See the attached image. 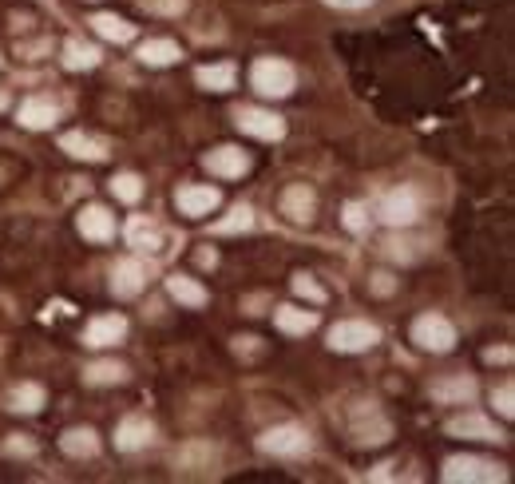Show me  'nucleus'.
<instances>
[{
	"label": "nucleus",
	"mask_w": 515,
	"mask_h": 484,
	"mask_svg": "<svg viewBox=\"0 0 515 484\" xmlns=\"http://www.w3.org/2000/svg\"><path fill=\"white\" fill-rule=\"evenodd\" d=\"M195 80H199V88H206V92H230L234 80H238V68L234 64H206V68L195 72Z\"/></svg>",
	"instance_id": "nucleus-22"
},
{
	"label": "nucleus",
	"mask_w": 515,
	"mask_h": 484,
	"mask_svg": "<svg viewBox=\"0 0 515 484\" xmlns=\"http://www.w3.org/2000/svg\"><path fill=\"white\" fill-rule=\"evenodd\" d=\"M492 405L500 409V417H515V389L512 385H500V389L492 393Z\"/></svg>",
	"instance_id": "nucleus-32"
},
{
	"label": "nucleus",
	"mask_w": 515,
	"mask_h": 484,
	"mask_svg": "<svg viewBox=\"0 0 515 484\" xmlns=\"http://www.w3.org/2000/svg\"><path fill=\"white\" fill-rule=\"evenodd\" d=\"M151 441H155V425L147 417H123L115 429V449H123V453H139Z\"/></svg>",
	"instance_id": "nucleus-11"
},
{
	"label": "nucleus",
	"mask_w": 515,
	"mask_h": 484,
	"mask_svg": "<svg viewBox=\"0 0 515 484\" xmlns=\"http://www.w3.org/2000/svg\"><path fill=\"white\" fill-rule=\"evenodd\" d=\"M234 123H238L246 135H254V139H282V135H286V123L278 120L274 112H262V108H238V112H234Z\"/></svg>",
	"instance_id": "nucleus-8"
},
{
	"label": "nucleus",
	"mask_w": 515,
	"mask_h": 484,
	"mask_svg": "<svg viewBox=\"0 0 515 484\" xmlns=\"http://www.w3.org/2000/svg\"><path fill=\"white\" fill-rule=\"evenodd\" d=\"M80 235L84 239H92V242H107L111 235H115V223H111V215L103 211V207H84L80 211Z\"/></svg>",
	"instance_id": "nucleus-21"
},
{
	"label": "nucleus",
	"mask_w": 515,
	"mask_h": 484,
	"mask_svg": "<svg viewBox=\"0 0 515 484\" xmlns=\"http://www.w3.org/2000/svg\"><path fill=\"white\" fill-rule=\"evenodd\" d=\"M377 342H381V330L365 318H349V322H337L329 330V350H337V354H365Z\"/></svg>",
	"instance_id": "nucleus-2"
},
{
	"label": "nucleus",
	"mask_w": 515,
	"mask_h": 484,
	"mask_svg": "<svg viewBox=\"0 0 515 484\" xmlns=\"http://www.w3.org/2000/svg\"><path fill=\"white\" fill-rule=\"evenodd\" d=\"M282 215L290 223H309L313 219V191L306 183H294L286 195H282Z\"/></svg>",
	"instance_id": "nucleus-19"
},
{
	"label": "nucleus",
	"mask_w": 515,
	"mask_h": 484,
	"mask_svg": "<svg viewBox=\"0 0 515 484\" xmlns=\"http://www.w3.org/2000/svg\"><path fill=\"white\" fill-rule=\"evenodd\" d=\"M84 381H88V385H119V381H127V365L92 362L88 369H84Z\"/></svg>",
	"instance_id": "nucleus-28"
},
{
	"label": "nucleus",
	"mask_w": 515,
	"mask_h": 484,
	"mask_svg": "<svg viewBox=\"0 0 515 484\" xmlns=\"http://www.w3.org/2000/svg\"><path fill=\"white\" fill-rule=\"evenodd\" d=\"M92 28L100 32L103 40H115V44H127L131 36H135V24H127L123 16H115V12H100V16H92Z\"/></svg>",
	"instance_id": "nucleus-25"
},
{
	"label": "nucleus",
	"mask_w": 515,
	"mask_h": 484,
	"mask_svg": "<svg viewBox=\"0 0 515 484\" xmlns=\"http://www.w3.org/2000/svg\"><path fill=\"white\" fill-rule=\"evenodd\" d=\"M329 8H369L373 0H325Z\"/></svg>",
	"instance_id": "nucleus-39"
},
{
	"label": "nucleus",
	"mask_w": 515,
	"mask_h": 484,
	"mask_svg": "<svg viewBox=\"0 0 515 484\" xmlns=\"http://www.w3.org/2000/svg\"><path fill=\"white\" fill-rule=\"evenodd\" d=\"M258 449L270 457H302V453H309V433L298 425H278V429H266L258 437Z\"/></svg>",
	"instance_id": "nucleus-5"
},
{
	"label": "nucleus",
	"mask_w": 515,
	"mask_h": 484,
	"mask_svg": "<svg viewBox=\"0 0 515 484\" xmlns=\"http://www.w3.org/2000/svg\"><path fill=\"white\" fill-rule=\"evenodd\" d=\"M432 397H436L440 405H464V401H472V397H476V381H472L468 373L440 377V381H432Z\"/></svg>",
	"instance_id": "nucleus-15"
},
{
	"label": "nucleus",
	"mask_w": 515,
	"mask_h": 484,
	"mask_svg": "<svg viewBox=\"0 0 515 484\" xmlns=\"http://www.w3.org/2000/svg\"><path fill=\"white\" fill-rule=\"evenodd\" d=\"M484 358H488V362H492V365H496V362H500V365H508V362H512V350H508V346H500V350H488Z\"/></svg>",
	"instance_id": "nucleus-38"
},
{
	"label": "nucleus",
	"mask_w": 515,
	"mask_h": 484,
	"mask_svg": "<svg viewBox=\"0 0 515 484\" xmlns=\"http://www.w3.org/2000/svg\"><path fill=\"white\" fill-rule=\"evenodd\" d=\"M127 338V318L123 314H103V318H92L88 330H84V346L92 350H107V346H119Z\"/></svg>",
	"instance_id": "nucleus-7"
},
{
	"label": "nucleus",
	"mask_w": 515,
	"mask_h": 484,
	"mask_svg": "<svg viewBox=\"0 0 515 484\" xmlns=\"http://www.w3.org/2000/svg\"><path fill=\"white\" fill-rule=\"evenodd\" d=\"M40 405H44V385H36V381L16 385L12 397H8V409L12 413H40Z\"/></svg>",
	"instance_id": "nucleus-26"
},
{
	"label": "nucleus",
	"mask_w": 515,
	"mask_h": 484,
	"mask_svg": "<svg viewBox=\"0 0 515 484\" xmlns=\"http://www.w3.org/2000/svg\"><path fill=\"white\" fill-rule=\"evenodd\" d=\"M206 171L210 175H222V179H242L250 171V159L238 147H218V151L206 155Z\"/></svg>",
	"instance_id": "nucleus-14"
},
{
	"label": "nucleus",
	"mask_w": 515,
	"mask_h": 484,
	"mask_svg": "<svg viewBox=\"0 0 515 484\" xmlns=\"http://www.w3.org/2000/svg\"><path fill=\"white\" fill-rule=\"evenodd\" d=\"M393 286H397V282H393V274H373V294H381V298H385V294H393Z\"/></svg>",
	"instance_id": "nucleus-36"
},
{
	"label": "nucleus",
	"mask_w": 515,
	"mask_h": 484,
	"mask_svg": "<svg viewBox=\"0 0 515 484\" xmlns=\"http://www.w3.org/2000/svg\"><path fill=\"white\" fill-rule=\"evenodd\" d=\"M16 120H20V127H28V131H44V127H52V123L60 120V108L48 96H32V100L20 104Z\"/></svg>",
	"instance_id": "nucleus-13"
},
{
	"label": "nucleus",
	"mask_w": 515,
	"mask_h": 484,
	"mask_svg": "<svg viewBox=\"0 0 515 484\" xmlns=\"http://www.w3.org/2000/svg\"><path fill=\"white\" fill-rule=\"evenodd\" d=\"M250 227H254V211H250V207H234L226 219L214 223L218 235H238V231H250Z\"/></svg>",
	"instance_id": "nucleus-29"
},
{
	"label": "nucleus",
	"mask_w": 515,
	"mask_h": 484,
	"mask_svg": "<svg viewBox=\"0 0 515 484\" xmlns=\"http://www.w3.org/2000/svg\"><path fill=\"white\" fill-rule=\"evenodd\" d=\"M440 477H444L448 484H456V481H508V473H504L496 461H484V457H448Z\"/></svg>",
	"instance_id": "nucleus-4"
},
{
	"label": "nucleus",
	"mask_w": 515,
	"mask_h": 484,
	"mask_svg": "<svg viewBox=\"0 0 515 484\" xmlns=\"http://www.w3.org/2000/svg\"><path fill=\"white\" fill-rule=\"evenodd\" d=\"M8 453H20V457H32V453H36V445H32L28 437H12V441H8Z\"/></svg>",
	"instance_id": "nucleus-37"
},
{
	"label": "nucleus",
	"mask_w": 515,
	"mask_h": 484,
	"mask_svg": "<svg viewBox=\"0 0 515 484\" xmlns=\"http://www.w3.org/2000/svg\"><path fill=\"white\" fill-rule=\"evenodd\" d=\"M448 437H464V441H504V433L496 429V421H488L484 413H464L448 421Z\"/></svg>",
	"instance_id": "nucleus-9"
},
{
	"label": "nucleus",
	"mask_w": 515,
	"mask_h": 484,
	"mask_svg": "<svg viewBox=\"0 0 515 484\" xmlns=\"http://www.w3.org/2000/svg\"><path fill=\"white\" fill-rule=\"evenodd\" d=\"M111 195H115V199H123V203H135V199L143 195V183H139V175H131V171L115 175V179H111Z\"/></svg>",
	"instance_id": "nucleus-30"
},
{
	"label": "nucleus",
	"mask_w": 515,
	"mask_h": 484,
	"mask_svg": "<svg viewBox=\"0 0 515 484\" xmlns=\"http://www.w3.org/2000/svg\"><path fill=\"white\" fill-rule=\"evenodd\" d=\"M274 322H278L282 334H309L317 326V314L313 310H298V306H278Z\"/></svg>",
	"instance_id": "nucleus-24"
},
{
	"label": "nucleus",
	"mask_w": 515,
	"mask_h": 484,
	"mask_svg": "<svg viewBox=\"0 0 515 484\" xmlns=\"http://www.w3.org/2000/svg\"><path fill=\"white\" fill-rule=\"evenodd\" d=\"M183 56V48L175 44V40H147L143 48H139V60L147 64V68H167V64H175Z\"/></svg>",
	"instance_id": "nucleus-23"
},
{
	"label": "nucleus",
	"mask_w": 515,
	"mask_h": 484,
	"mask_svg": "<svg viewBox=\"0 0 515 484\" xmlns=\"http://www.w3.org/2000/svg\"><path fill=\"white\" fill-rule=\"evenodd\" d=\"M4 108H8V96H4V92H0V112H4Z\"/></svg>",
	"instance_id": "nucleus-40"
},
{
	"label": "nucleus",
	"mask_w": 515,
	"mask_h": 484,
	"mask_svg": "<svg viewBox=\"0 0 515 484\" xmlns=\"http://www.w3.org/2000/svg\"><path fill=\"white\" fill-rule=\"evenodd\" d=\"M389 433H393V425L377 409H369V421H365V413H357V421H353V437L361 445H381V441H389Z\"/></svg>",
	"instance_id": "nucleus-20"
},
{
	"label": "nucleus",
	"mask_w": 515,
	"mask_h": 484,
	"mask_svg": "<svg viewBox=\"0 0 515 484\" xmlns=\"http://www.w3.org/2000/svg\"><path fill=\"white\" fill-rule=\"evenodd\" d=\"M131 239L139 242V246H155V242H159V235H155V227H151V223L135 219V223H131Z\"/></svg>",
	"instance_id": "nucleus-33"
},
{
	"label": "nucleus",
	"mask_w": 515,
	"mask_h": 484,
	"mask_svg": "<svg viewBox=\"0 0 515 484\" xmlns=\"http://www.w3.org/2000/svg\"><path fill=\"white\" fill-rule=\"evenodd\" d=\"M60 449H64L68 457L84 461V457H96V453H100V437H96V429L80 425V429H68V433L60 437Z\"/></svg>",
	"instance_id": "nucleus-18"
},
{
	"label": "nucleus",
	"mask_w": 515,
	"mask_h": 484,
	"mask_svg": "<svg viewBox=\"0 0 515 484\" xmlns=\"http://www.w3.org/2000/svg\"><path fill=\"white\" fill-rule=\"evenodd\" d=\"M143 286H147V266H143L139 258L115 262V270H111V290H115V298H135Z\"/></svg>",
	"instance_id": "nucleus-10"
},
{
	"label": "nucleus",
	"mask_w": 515,
	"mask_h": 484,
	"mask_svg": "<svg viewBox=\"0 0 515 484\" xmlns=\"http://www.w3.org/2000/svg\"><path fill=\"white\" fill-rule=\"evenodd\" d=\"M167 294H171L179 306H191V310H203L206 302H210L203 282H195V278H187V274H171V278H167Z\"/></svg>",
	"instance_id": "nucleus-16"
},
{
	"label": "nucleus",
	"mask_w": 515,
	"mask_h": 484,
	"mask_svg": "<svg viewBox=\"0 0 515 484\" xmlns=\"http://www.w3.org/2000/svg\"><path fill=\"white\" fill-rule=\"evenodd\" d=\"M412 342L424 350V354H448L456 346V326L440 314H424L412 322Z\"/></svg>",
	"instance_id": "nucleus-3"
},
{
	"label": "nucleus",
	"mask_w": 515,
	"mask_h": 484,
	"mask_svg": "<svg viewBox=\"0 0 515 484\" xmlns=\"http://www.w3.org/2000/svg\"><path fill=\"white\" fill-rule=\"evenodd\" d=\"M294 290H298L302 298H309V302H325V290H321L309 274H294Z\"/></svg>",
	"instance_id": "nucleus-31"
},
{
	"label": "nucleus",
	"mask_w": 515,
	"mask_h": 484,
	"mask_svg": "<svg viewBox=\"0 0 515 484\" xmlns=\"http://www.w3.org/2000/svg\"><path fill=\"white\" fill-rule=\"evenodd\" d=\"M147 8L159 16H179V12H187V0H147Z\"/></svg>",
	"instance_id": "nucleus-35"
},
{
	"label": "nucleus",
	"mask_w": 515,
	"mask_h": 484,
	"mask_svg": "<svg viewBox=\"0 0 515 484\" xmlns=\"http://www.w3.org/2000/svg\"><path fill=\"white\" fill-rule=\"evenodd\" d=\"M175 203H179V211H183V215L203 219V215H210V211L222 203V195H218V187H199V183H191V187H179Z\"/></svg>",
	"instance_id": "nucleus-12"
},
{
	"label": "nucleus",
	"mask_w": 515,
	"mask_h": 484,
	"mask_svg": "<svg viewBox=\"0 0 515 484\" xmlns=\"http://www.w3.org/2000/svg\"><path fill=\"white\" fill-rule=\"evenodd\" d=\"M60 147L72 155V159H84V163H103L107 159V143L96 135H84V131H72L60 139Z\"/></svg>",
	"instance_id": "nucleus-17"
},
{
	"label": "nucleus",
	"mask_w": 515,
	"mask_h": 484,
	"mask_svg": "<svg viewBox=\"0 0 515 484\" xmlns=\"http://www.w3.org/2000/svg\"><path fill=\"white\" fill-rule=\"evenodd\" d=\"M416 215H420V199H416L412 187H397V191H389V195L381 199V219H385L389 227H412Z\"/></svg>",
	"instance_id": "nucleus-6"
},
{
	"label": "nucleus",
	"mask_w": 515,
	"mask_h": 484,
	"mask_svg": "<svg viewBox=\"0 0 515 484\" xmlns=\"http://www.w3.org/2000/svg\"><path fill=\"white\" fill-rule=\"evenodd\" d=\"M250 84H254V92L258 96H266V100H282V96H290L294 88H298V72H294V64H286V60H258L254 64V72H250Z\"/></svg>",
	"instance_id": "nucleus-1"
},
{
	"label": "nucleus",
	"mask_w": 515,
	"mask_h": 484,
	"mask_svg": "<svg viewBox=\"0 0 515 484\" xmlns=\"http://www.w3.org/2000/svg\"><path fill=\"white\" fill-rule=\"evenodd\" d=\"M365 223H369L365 207H361V203H349V207H345V227H349V231H365Z\"/></svg>",
	"instance_id": "nucleus-34"
},
{
	"label": "nucleus",
	"mask_w": 515,
	"mask_h": 484,
	"mask_svg": "<svg viewBox=\"0 0 515 484\" xmlns=\"http://www.w3.org/2000/svg\"><path fill=\"white\" fill-rule=\"evenodd\" d=\"M64 64H68L72 72L96 68V64H100V48H96V44H84V40H68V44H64Z\"/></svg>",
	"instance_id": "nucleus-27"
}]
</instances>
